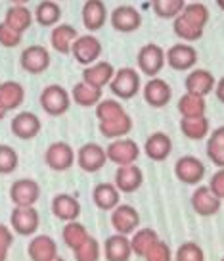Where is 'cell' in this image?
Returning <instances> with one entry per match:
<instances>
[{"label": "cell", "instance_id": "obj_1", "mask_svg": "<svg viewBox=\"0 0 224 261\" xmlns=\"http://www.w3.org/2000/svg\"><path fill=\"white\" fill-rule=\"evenodd\" d=\"M209 23V8L203 2H190L175 17L173 31L178 39L186 42H195L203 37L205 25Z\"/></svg>", "mask_w": 224, "mask_h": 261}, {"label": "cell", "instance_id": "obj_2", "mask_svg": "<svg viewBox=\"0 0 224 261\" xmlns=\"http://www.w3.org/2000/svg\"><path fill=\"white\" fill-rule=\"evenodd\" d=\"M71 106V94L62 85H48L40 92V108L52 117L64 115Z\"/></svg>", "mask_w": 224, "mask_h": 261}, {"label": "cell", "instance_id": "obj_3", "mask_svg": "<svg viewBox=\"0 0 224 261\" xmlns=\"http://www.w3.org/2000/svg\"><path fill=\"white\" fill-rule=\"evenodd\" d=\"M109 89L121 100H130L136 96L140 90V75L132 67H121L119 71H115L113 75Z\"/></svg>", "mask_w": 224, "mask_h": 261}, {"label": "cell", "instance_id": "obj_4", "mask_svg": "<svg viewBox=\"0 0 224 261\" xmlns=\"http://www.w3.org/2000/svg\"><path fill=\"white\" fill-rule=\"evenodd\" d=\"M138 67H140V71L144 75H148L150 79L152 77H157L161 73V69H163V65L167 64V60H165V52L161 48L159 44H155V42H148L144 44L140 52H138Z\"/></svg>", "mask_w": 224, "mask_h": 261}, {"label": "cell", "instance_id": "obj_5", "mask_svg": "<svg viewBox=\"0 0 224 261\" xmlns=\"http://www.w3.org/2000/svg\"><path fill=\"white\" fill-rule=\"evenodd\" d=\"M73 58L80 65H92L102 56V42L98 41L94 35H79L71 46Z\"/></svg>", "mask_w": 224, "mask_h": 261}, {"label": "cell", "instance_id": "obj_6", "mask_svg": "<svg viewBox=\"0 0 224 261\" xmlns=\"http://www.w3.org/2000/svg\"><path fill=\"white\" fill-rule=\"evenodd\" d=\"M77 155L73 152V148L64 142V140H58V142H52L48 148H46V154H44V162L48 165L52 171H67L71 169V165L75 163Z\"/></svg>", "mask_w": 224, "mask_h": 261}, {"label": "cell", "instance_id": "obj_7", "mask_svg": "<svg viewBox=\"0 0 224 261\" xmlns=\"http://www.w3.org/2000/svg\"><path fill=\"white\" fill-rule=\"evenodd\" d=\"M40 198V187L33 179H19L10 187V200L16 207H35Z\"/></svg>", "mask_w": 224, "mask_h": 261}, {"label": "cell", "instance_id": "obj_8", "mask_svg": "<svg viewBox=\"0 0 224 261\" xmlns=\"http://www.w3.org/2000/svg\"><path fill=\"white\" fill-rule=\"evenodd\" d=\"M165 60H167V64L175 71H188L198 62V52H195V48H193L192 44L178 42V44H173L165 52Z\"/></svg>", "mask_w": 224, "mask_h": 261}, {"label": "cell", "instance_id": "obj_9", "mask_svg": "<svg viewBox=\"0 0 224 261\" xmlns=\"http://www.w3.org/2000/svg\"><path fill=\"white\" fill-rule=\"evenodd\" d=\"M109 21H111V27L119 33H134L140 29L142 25V16L134 6H128V4H123V6H117L109 14Z\"/></svg>", "mask_w": 224, "mask_h": 261}, {"label": "cell", "instance_id": "obj_10", "mask_svg": "<svg viewBox=\"0 0 224 261\" xmlns=\"http://www.w3.org/2000/svg\"><path fill=\"white\" fill-rule=\"evenodd\" d=\"M19 64H21V67H23L27 73H31V75L44 73L50 67V52L44 48V46H39V44L27 46V48L21 52Z\"/></svg>", "mask_w": 224, "mask_h": 261}, {"label": "cell", "instance_id": "obj_11", "mask_svg": "<svg viewBox=\"0 0 224 261\" xmlns=\"http://www.w3.org/2000/svg\"><path fill=\"white\" fill-rule=\"evenodd\" d=\"M105 154H107V160L117 165H130L138 160L140 155V148L134 140L130 139H117L113 140L109 146L105 148Z\"/></svg>", "mask_w": 224, "mask_h": 261}, {"label": "cell", "instance_id": "obj_12", "mask_svg": "<svg viewBox=\"0 0 224 261\" xmlns=\"http://www.w3.org/2000/svg\"><path fill=\"white\" fill-rule=\"evenodd\" d=\"M107 162V154L105 148H102L96 142H88L85 146H80V150L77 152V163L82 171L87 173H96Z\"/></svg>", "mask_w": 224, "mask_h": 261}, {"label": "cell", "instance_id": "obj_13", "mask_svg": "<svg viewBox=\"0 0 224 261\" xmlns=\"http://www.w3.org/2000/svg\"><path fill=\"white\" fill-rule=\"evenodd\" d=\"M10 223L19 237H31L39 228V212L35 207H14V212L10 215Z\"/></svg>", "mask_w": 224, "mask_h": 261}, {"label": "cell", "instance_id": "obj_14", "mask_svg": "<svg viewBox=\"0 0 224 261\" xmlns=\"http://www.w3.org/2000/svg\"><path fill=\"white\" fill-rule=\"evenodd\" d=\"M111 225L117 230V234H132L138 230L140 225V215L132 205L119 204L115 210H111Z\"/></svg>", "mask_w": 224, "mask_h": 261}, {"label": "cell", "instance_id": "obj_15", "mask_svg": "<svg viewBox=\"0 0 224 261\" xmlns=\"http://www.w3.org/2000/svg\"><path fill=\"white\" fill-rule=\"evenodd\" d=\"M80 17H82V25L87 27V31H100L105 25V21L109 19L105 2L104 0H87L82 6V12H80Z\"/></svg>", "mask_w": 224, "mask_h": 261}, {"label": "cell", "instance_id": "obj_16", "mask_svg": "<svg viewBox=\"0 0 224 261\" xmlns=\"http://www.w3.org/2000/svg\"><path fill=\"white\" fill-rule=\"evenodd\" d=\"M175 173L178 180H182L184 185H198L205 177V165L201 160L193 155H182L175 165Z\"/></svg>", "mask_w": 224, "mask_h": 261}, {"label": "cell", "instance_id": "obj_17", "mask_svg": "<svg viewBox=\"0 0 224 261\" xmlns=\"http://www.w3.org/2000/svg\"><path fill=\"white\" fill-rule=\"evenodd\" d=\"M142 182H144V173L134 163L121 165L117 173H115V187H117L119 192H125V194L136 192L138 188L142 187Z\"/></svg>", "mask_w": 224, "mask_h": 261}, {"label": "cell", "instance_id": "obj_18", "mask_svg": "<svg viewBox=\"0 0 224 261\" xmlns=\"http://www.w3.org/2000/svg\"><path fill=\"white\" fill-rule=\"evenodd\" d=\"M40 119L33 112H19V114L12 119L10 129L14 133V137L21 140H31L40 133Z\"/></svg>", "mask_w": 224, "mask_h": 261}, {"label": "cell", "instance_id": "obj_19", "mask_svg": "<svg viewBox=\"0 0 224 261\" xmlns=\"http://www.w3.org/2000/svg\"><path fill=\"white\" fill-rule=\"evenodd\" d=\"M173 98V89L167 81L152 77L144 87V100L152 108H165Z\"/></svg>", "mask_w": 224, "mask_h": 261}, {"label": "cell", "instance_id": "obj_20", "mask_svg": "<svg viewBox=\"0 0 224 261\" xmlns=\"http://www.w3.org/2000/svg\"><path fill=\"white\" fill-rule=\"evenodd\" d=\"M144 152L152 162H165L173 152V140L165 133H153L146 140Z\"/></svg>", "mask_w": 224, "mask_h": 261}, {"label": "cell", "instance_id": "obj_21", "mask_svg": "<svg viewBox=\"0 0 224 261\" xmlns=\"http://www.w3.org/2000/svg\"><path fill=\"white\" fill-rule=\"evenodd\" d=\"M192 207L201 217H211L220 210V198H216L209 187H200L192 196Z\"/></svg>", "mask_w": 224, "mask_h": 261}, {"label": "cell", "instance_id": "obj_22", "mask_svg": "<svg viewBox=\"0 0 224 261\" xmlns=\"http://www.w3.org/2000/svg\"><path fill=\"white\" fill-rule=\"evenodd\" d=\"M115 75V67L109 62H96L92 65H87L82 71V81L96 87V89H104L105 85H109Z\"/></svg>", "mask_w": 224, "mask_h": 261}, {"label": "cell", "instance_id": "obj_23", "mask_svg": "<svg viewBox=\"0 0 224 261\" xmlns=\"http://www.w3.org/2000/svg\"><path fill=\"white\" fill-rule=\"evenodd\" d=\"M77 37H79V33L73 25L60 23L50 33V44L58 54H71V46Z\"/></svg>", "mask_w": 224, "mask_h": 261}, {"label": "cell", "instance_id": "obj_24", "mask_svg": "<svg viewBox=\"0 0 224 261\" xmlns=\"http://www.w3.org/2000/svg\"><path fill=\"white\" fill-rule=\"evenodd\" d=\"M186 92L198 94V96H207L211 90L215 89V77L207 69H193L192 73L186 77Z\"/></svg>", "mask_w": 224, "mask_h": 261}, {"label": "cell", "instance_id": "obj_25", "mask_svg": "<svg viewBox=\"0 0 224 261\" xmlns=\"http://www.w3.org/2000/svg\"><path fill=\"white\" fill-rule=\"evenodd\" d=\"M52 213L56 215L58 219L65 221V223L77 221V217L80 215L79 200L69 194H58L52 200Z\"/></svg>", "mask_w": 224, "mask_h": 261}, {"label": "cell", "instance_id": "obj_26", "mask_svg": "<svg viewBox=\"0 0 224 261\" xmlns=\"http://www.w3.org/2000/svg\"><path fill=\"white\" fill-rule=\"evenodd\" d=\"M25 100V89L17 81L0 83V108L4 112L17 110Z\"/></svg>", "mask_w": 224, "mask_h": 261}, {"label": "cell", "instance_id": "obj_27", "mask_svg": "<svg viewBox=\"0 0 224 261\" xmlns=\"http://www.w3.org/2000/svg\"><path fill=\"white\" fill-rule=\"evenodd\" d=\"M29 257L31 261H50L58 255V246L54 242V238L46 237V234H40L35 237L29 242Z\"/></svg>", "mask_w": 224, "mask_h": 261}, {"label": "cell", "instance_id": "obj_28", "mask_svg": "<svg viewBox=\"0 0 224 261\" xmlns=\"http://www.w3.org/2000/svg\"><path fill=\"white\" fill-rule=\"evenodd\" d=\"M33 12L27 6H19V4H12L8 10H6V16H4V23L12 27L14 31L21 33L23 35L29 27L33 25Z\"/></svg>", "mask_w": 224, "mask_h": 261}, {"label": "cell", "instance_id": "obj_29", "mask_svg": "<svg viewBox=\"0 0 224 261\" xmlns=\"http://www.w3.org/2000/svg\"><path fill=\"white\" fill-rule=\"evenodd\" d=\"M119 194L121 192L117 190L115 185H111V182H100L94 188V192H92V200H94L96 207L104 210V212H111V210H115L119 205Z\"/></svg>", "mask_w": 224, "mask_h": 261}, {"label": "cell", "instance_id": "obj_30", "mask_svg": "<svg viewBox=\"0 0 224 261\" xmlns=\"http://www.w3.org/2000/svg\"><path fill=\"white\" fill-rule=\"evenodd\" d=\"M104 253L107 261H128L132 255L130 240L125 234H113L105 240Z\"/></svg>", "mask_w": 224, "mask_h": 261}, {"label": "cell", "instance_id": "obj_31", "mask_svg": "<svg viewBox=\"0 0 224 261\" xmlns=\"http://www.w3.org/2000/svg\"><path fill=\"white\" fill-rule=\"evenodd\" d=\"M35 21L42 27H56L62 19V8L56 0H42L35 8Z\"/></svg>", "mask_w": 224, "mask_h": 261}, {"label": "cell", "instance_id": "obj_32", "mask_svg": "<svg viewBox=\"0 0 224 261\" xmlns=\"http://www.w3.org/2000/svg\"><path fill=\"white\" fill-rule=\"evenodd\" d=\"M71 98L75 104H79L82 108H92L98 106V102L102 100V89H96L88 83L80 81L77 83L71 90Z\"/></svg>", "mask_w": 224, "mask_h": 261}, {"label": "cell", "instance_id": "obj_33", "mask_svg": "<svg viewBox=\"0 0 224 261\" xmlns=\"http://www.w3.org/2000/svg\"><path fill=\"white\" fill-rule=\"evenodd\" d=\"M180 130L186 139L203 140L209 135V119L205 115L201 117H182L180 119Z\"/></svg>", "mask_w": 224, "mask_h": 261}, {"label": "cell", "instance_id": "obj_34", "mask_svg": "<svg viewBox=\"0 0 224 261\" xmlns=\"http://www.w3.org/2000/svg\"><path fill=\"white\" fill-rule=\"evenodd\" d=\"M130 130H132V119L128 114L121 115L117 119H111V121L100 123V133L105 139H125Z\"/></svg>", "mask_w": 224, "mask_h": 261}, {"label": "cell", "instance_id": "obj_35", "mask_svg": "<svg viewBox=\"0 0 224 261\" xmlns=\"http://www.w3.org/2000/svg\"><path fill=\"white\" fill-rule=\"evenodd\" d=\"M205 110H207L205 98L198 96V94L186 92L184 96L178 100V112L182 117H201V115H205Z\"/></svg>", "mask_w": 224, "mask_h": 261}, {"label": "cell", "instance_id": "obj_36", "mask_svg": "<svg viewBox=\"0 0 224 261\" xmlns=\"http://www.w3.org/2000/svg\"><path fill=\"white\" fill-rule=\"evenodd\" d=\"M157 240H159V238H157V232H155L153 228H140V230H136V232L132 234L130 250H132V253L138 255V257H144L146 253H148V250H150Z\"/></svg>", "mask_w": 224, "mask_h": 261}, {"label": "cell", "instance_id": "obj_37", "mask_svg": "<svg viewBox=\"0 0 224 261\" xmlns=\"http://www.w3.org/2000/svg\"><path fill=\"white\" fill-rule=\"evenodd\" d=\"M207 155L216 167L224 169V127H218L211 133L207 140Z\"/></svg>", "mask_w": 224, "mask_h": 261}, {"label": "cell", "instance_id": "obj_38", "mask_svg": "<svg viewBox=\"0 0 224 261\" xmlns=\"http://www.w3.org/2000/svg\"><path fill=\"white\" fill-rule=\"evenodd\" d=\"M153 14L161 19H175L186 6V0H150Z\"/></svg>", "mask_w": 224, "mask_h": 261}, {"label": "cell", "instance_id": "obj_39", "mask_svg": "<svg viewBox=\"0 0 224 261\" xmlns=\"http://www.w3.org/2000/svg\"><path fill=\"white\" fill-rule=\"evenodd\" d=\"M62 238H64V242L67 248H71L73 252L79 248L85 240L88 238V232L87 228L82 227L80 223H77V221H71V223H67L64 227V232H62Z\"/></svg>", "mask_w": 224, "mask_h": 261}, {"label": "cell", "instance_id": "obj_40", "mask_svg": "<svg viewBox=\"0 0 224 261\" xmlns=\"http://www.w3.org/2000/svg\"><path fill=\"white\" fill-rule=\"evenodd\" d=\"M125 114H127L125 108L121 106L117 100H100L96 106V117L100 119V123L117 119V117Z\"/></svg>", "mask_w": 224, "mask_h": 261}, {"label": "cell", "instance_id": "obj_41", "mask_svg": "<svg viewBox=\"0 0 224 261\" xmlns=\"http://www.w3.org/2000/svg\"><path fill=\"white\" fill-rule=\"evenodd\" d=\"M19 155L12 146L8 144H0V175H10L17 169Z\"/></svg>", "mask_w": 224, "mask_h": 261}, {"label": "cell", "instance_id": "obj_42", "mask_svg": "<svg viewBox=\"0 0 224 261\" xmlns=\"http://www.w3.org/2000/svg\"><path fill=\"white\" fill-rule=\"evenodd\" d=\"M75 259L77 261H98L100 259V244L94 238L88 237L82 244L75 250Z\"/></svg>", "mask_w": 224, "mask_h": 261}, {"label": "cell", "instance_id": "obj_43", "mask_svg": "<svg viewBox=\"0 0 224 261\" xmlns=\"http://www.w3.org/2000/svg\"><path fill=\"white\" fill-rule=\"evenodd\" d=\"M176 261H205V253L198 244L193 242H186L178 248L176 252Z\"/></svg>", "mask_w": 224, "mask_h": 261}, {"label": "cell", "instance_id": "obj_44", "mask_svg": "<svg viewBox=\"0 0 224 261\" xmlns=\"http://www.w3.org/2000/svg\"><path fill=\"white\" fill-rule=\"evenodd\" d=\"M21 39H23L21 33L14 31V29L8 27L4 21L0 23V44H2L4 48H16V46L21 44Z\"/></svg>", "mask_w": 224, "mask_h": 261}, {"label": "cell", "instance_id": "obj_45", "mask_svg": "<svg viewBox=\"0 0 224 261\" xmlns=\"http://www.w3.org/2000/svg\"><path fill=\"white\" fill-rule=\"evenodd\" d=\"M146 261H171L173 259V253H171V248H169L165 242L157 240L155 244L148 250V253L144 255Z\"/></svg>", "mask_w": 224, "mask_h": 261}, {"label": "cell", "instance_id": "obj_46", "mask_svg": "<svg viewBox=\"0 0 224 261\" xmlns=\"http://www.w3.org/2000/svg\"><path fill=\"white\" fill-rule=\"evenodd\" d=\"M209 188H211V192H213L216 198L224 200V169H218V171L211 177V180H209Z\"/></svg>", "mask_w": 224, "mask_h": 261}, {"label": "cell", "instance_id": "obj_47", "mask_svg": "<svg viewBox=\"0 0 224 261\" xmlns=\"http://www.w3.org/2000/svg\"><path fill=\"white\" fill-rule=\"evenodd\" d=\"M14 244V234L6 225L0 223V250H8Z\"/></svg>", "mask_w": 224, "mask_h": 261}, {"label": "cell", "instance_id": "obj_48", "mask_svg": "<svg viewBox=\"0 0 224 261\" xmlns=\"http://www.w3.org/2000/svg\"><path fill=\"white\" fill-rule=\"evenodd\" d=\"M215 92H216V98L224 104V77L215 85Z\"/></svg>", "mask_w": 224, "mask_h": 261}, {"label": "cell", "instance_id": "obj_49", "mask_svg": "<svg viewBox=\"0 0 224 261\" xmlns=\"http://www.w3.org/2000/svg\"><path fill=\"white\" fill-rule=\"evenodd\" d=\"M10 2H14V4H19V6H27V2H31V0H10Z\"/></svg>", "mask_w": 224, "mask_h": 261}, {"label": "cell", "instance_id": "obj_50", "mask_svg": "<svg viewBox=\"0 0 224 261\" xmlns=\"http://www.w3.org/2000/svg\"><path fill=\"white\" fill-rule=\"evenodd\" d=\"M6 255H8V250H0V261H6Z\"/></svg>", "mask_w": 224, "mask_h": 261}, {"label": "cell", "instance_id": "obj_51", "mask_svg": "<svg viewBox=\"0 0 224 261\" xmlns=\"http://www.w3.org/2000/svg\"><path fill=\"white\" fill-rule=\"evenodd\" d=\"M216 6H218V8L224 12V0H216Z\"/></svg>", "mask_w": 224, "mask_h": 261}, {"label": "cell", "instance_id": "obj_52", "mask_svg": "<svg viewBox=\"0 0 224 261\" xmlns=\"http://www.w3.org/2000/svg\"><path fill=\"white\" fill-rule=\"evenodd\" d=\"M4 115H6V112H4V110H2V108H0V121H2V119H4Z\"/></svg>", "mask_w": 224, "mask_h": 261}, {"label": "cell", "instance_id": "obj_53", "mask_svg": "<svg viewBox=\"0 0 224 261\" xmlns=\"http://www.w3.org/2000/svg\"><path fill=\"white\" fill-rule=\"evenodd\" d=\"M50 261H65V259H64V257H60V255H56L54 259H50Z\"/></svg>", "mask_w": 224, "mask_h": 261}, {"label": "cell", "instance_id": "obj_54", "mask_svg": "<svg viewBox=\"0 0 224 261\" xmlns=\"http://www.w3.org/2000/svg\"><path fill=\"white\" fill-rule=\"evenodd\" d=\"M193 2H201V0H193Z\"/></svg>", "mask_w": 224, "mask_h": 261}, {"label": "cell", "instance_id": "obj_55", "mask_svg": "<svg viewBox=\"0 0 224 261\" xmlns=\"http://www.w3.org/2000/svg\"><path fill=\"white\" fill-rule=\"evenodd\" d=\"M222 261H224V257H222Z\"/></svg>", "mask_w": 224, "mask_h": 261}, {"label": "cell", "instance_id": "obj_56", "mask_svg": "<svg viewBox=\"0 0 224 261\" xmlns=\"http://www.w3.org/2000/svg\"><path fill=\"white\" fill-rule=\"evenodd\" d=\"M56 2H58V0H56Z\"/></svg>", "mask_w": 224, "mask_h": 261}]
</instances>
